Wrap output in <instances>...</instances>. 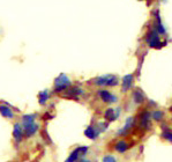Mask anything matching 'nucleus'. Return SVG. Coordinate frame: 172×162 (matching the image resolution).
I'll use <instances>...</instances> for the list:
<instances>
[{"mask_svg":"<svg viewBox=\"0 0 172 162\" xmlns=\"http://www.w3.org/2000/svg\"><path fill=\"white\" fill-rule=\"evenodd\" d=\"M70 86H72V81L70 79L67 75H66L65 73H61V74H59L56 79H54V93L57 94H60V93H64L66 89L70 88Z\"/></svg>","mask_w":172,"mask_h":162,"instance_id":"obj_1","label":"nucleus"},{"mask_svg":"<svg viewBox=\"0 0 172 162\" xmlns=\"http://www.w3.org/2000/svg\"><path fill=\"white\" fill-rule=\"evenodd\" d=\"M94 85L98 86V87H115L119 85V79L117 75L106 74V75L96 78L94 80Z\"/></svg>","mask_w":172,"mask_h":162,"instance_id":"obj_2","label":"nucleus"},{"mask_svg":"<svg viewBox=\"0 0 172 162\" xmlns=\"http://www.w3.org/2000/svg\"><path fill=\"white\" fill-rule=\"evenodd\" d=\"M146 42L148 43V45L150 48L154 49H161L163 45H165L166 43H162L160 40V34L156 31L155 29H150L149 31L146 34V37H144Z\"/></svg>","mask_w":172,"mask_h":162,"instance_id":"obj_3","label":"nucleus"},{"mask_svg":"<svg viewBox=\"0 0 172 162\" xmlns=\"http://www.w3.org/2000/svg\"><path fill=\"white\" fill-rule=\"evenodd\" d=\"M83 94H84V90L82 88L76 87V86H74V87L70 86V88H67L64 92L62 97H66V98H78L79 96H81Z\"/></svg>","mask_w":172,"mask_h":162,"instance_id":"obj_4","label":"nucleus"},{"mask_svg":"<svg viewBox=\"0 0 172 162\" xmlns=\"http://www.w3.org/2000/svg\"><path fill=\"white\" fill-rule=\"evenodd\" d=\"M97 94H98V96L101 97V100L104 103L112 104V103H115V102L118 101V97L115 96V95H113V94H111L106 89H101V90L97 92Z\"/></svg>","mask_w":172,"mask_h":162,"instance_id":"obj_5","label":"nucleus"},{"mask_svg":"<svg viewBox=\"0 0 172 162\" xmlns=\"http://www.w3.org/2000/svg\"><path fill=\"white\" fill-rule=\"evenodd\" d=\"M23 127L21 125L20 123H14V125H13V138H14V140L16 144H20L22 141V139H23Z\"/></svg>","mask_w":172,"mask_h":162,"instance_id":"obj_6","label":"nucleus"},{"mask_svg":"<svg viewBox=\"0 0 172 162\" xmlns=\"http://www.w3.org/2000/svg\"><path fill=\"white\" fill-rule=\"evenodd\" d=\"M38 131H39V124L36 123V122H34V123L29 124V125L23 126V133H25V136L27 138L34 137Z\"/></svg>","mask_w":172,"mask_h":162,"instance_id":"obj_7","label":"nucleus"},{"mask_svg":"<svg viewBox=\"0 0 172 162\" xmlns=\"http://www.w3.org/2000/svg\"><path fill=\"white\" fill-rule=\"evenodd\" d=\"M150 118H152V113L144 110L140 115V126L143 129H148L150 126Z\"/></svg>","mask_w":172,"mask_h":162,"instance_id":"obj_8","label":"nucleus"},{"mask_svg":"<svg viewBox=\"0 0 172 162\" xmlns=\"http://www.w3.org/2000/svg\"><path fill=\"white\" fill-rule=\"evenodd\" d=\"M133 81H134V75L133 74H126L123 78V83H121V90L124 93L129 90L133 87Z\"/></svg>","mask_w":172,"mask_h":162,"instance_id":"obj_9","label":"nucleus"},{"mask_svg":"<svg viewBox=\"0 0 172 162\" xmlns=\"http://www.w3.org/2000/svg\"><path fill=\"white\" fill-rule=\"evenodd\" d=\"M0 115L5 118H8V119H13L15 117L14 111L6 104H0Z\"/></svg>","mask_w":172,"mask_h":162,"instance_id":"obj_10","label":"nucleus"},{"mask_svg":"<svg viewBox=\"0 0 172 162\" xmlns=\"http://www.w3.org/2000/svg\"><path fill=\"white\" fill-rule=\"evenodd\" d=\"M99 130L96 129V127H94L93 125L88 126L86 130H84V136H86L87 138H89V139H91V140H95L96 138L99 136Z\"/></svg>","mask_w":172,"mask_h":162,"instance_id":"obj_11","label":"nucleus"},{"mask_svg":"<svg viewBox=\"0 0 172 162\" xmlns=\"http://www.w3.org/2000/svg\"><path fill=\"white\" fill-rule=\"evenodd\" d=\"M133 125H134V118L128 117L127 118L126 123H125V125L118 131V134L119 136H125V134H127V132L133 127Z\"/></svg>","mask_w":172,"mask_h":162,"instance_id":"obj_12","label":"nucleus"},{"mask_svg":"<svg viewBox=\"0 0 172 162\" xmlns=\"http://www.w3.org/2000/svg\"><path fill=\"white\" fill-rule=\"evenodd\" d=\"M36 117H37L36 113H25V115H23L22 118H21V121H22L21 122V125H22V127L31 124L34 122H36Z\"/></svg>","mask_w":172,"mask_h":162,"instance_id":"obj_13","label":"nucleus"},{"mask_svg":"<svg viewBox=\"0 0 172 162\" xmlns=\"http://www.w3.org/2000/svg\"><path fill=\"white\" fill-rule=\"evenodd\" d=\"M49 98H50V92L48 89H44V90H42V92L38 93V103H39V105H42V107L46 105V103L49 101Z\"/></svg>","mask_w":172,"mask_h":162,"instance_id":"obj_14","label":"nucleus"},{"mask_svg":"<svg viewBox=\"0 0 172 162\" xmlns=\"http://www.w3.org/2000/svg\"><path fill=\"white\" fill-rule=\"evenodd\" d=\"M144 100H146V96L141 89H135L133 92V101L135 102L136 104H142Z\"/></svg>","mask_w":172,"mask_h":162,"instance_id":"obj_15","label":"nucleus"},{"mask_svg":"<svg viewBox=\"0 0 172 162\" xmlns=\"http://www.w3.org/2000/svg\"><path fill=\"white\" fill-rule=\"evenodd\" d=\"M115 150L118 152V153H125L127 150H128V144H127L125 140H119L115 146Z\"/></svg>","mask_w":172,"mask_h":162,"instance_id":"obj_16","label":"nucleus"},{"mask_svg":"<svg viewBox=\"0 0 172 162\" xmlns=\"http://www.w3.org/2000/svg\"><path fill=\"white\" fill-rule=\"evenodd\" d=\"M80 158V148H75V150L70 154V156L66 159L65 162H76Z\"/></svg>","mask_w":172,"mask_h":162,"instance_id":"obj_17","label":"nucleus"},{"mask_svg":"<svg viewBox=\"0 0 172 162\" xmlns=\"http://www.w3.org/2000/svg\"><path fill=\"white\" fill-rule=\"evenodd\" d=\"M104 117L106 118L109 122L115 121V119H117V116H115V109H112V108H109V109L105 110V112H104Z\"/></svg>","mask_w":172,"mask_h":162,"instance_id":"obj_18","label":"nucleus"},{"mask_svg":"<svg viewBox=\"0 0 172 162\" xmlns=\"http://www.w3.org/2000/svg\"><path fill=\"white\" fill-rule=\"evenodd\" d=\"M163 117H164V113H163V111H161V110H155V111H152V118L157 122H160Z\"/></svg>","mask_w":172,"mask_h":162,"instance_id":"obj_19","label":"nucleus"},{"mask_svg":"<svg viewBox=\"0 0 172 162\" xmlns=\"http://www.w3.org/2000/svg\"><path fill=\"white\" fill-rule=\"evenodd\" d=\"M103 162H117V159L113 155H105L103 158Z\"/></svg>","mask_w":172,"mask_h":162,"instance_id":"obj_20","label":"nucleus"},{"mask_svg":"<svg viewBox=\"0 0 172 162\" xmlns=\"http://www.w3.org/2000/svg\"><path fill=\"white\" fill-rule=\"evenodd\" d=\"M162 137H163L164 139H166L168 141L172 142V132H168V131H164L163 134H162Z\"/></svg>","mask_w":172,"mask_h":162,"instance_id":"obj_21","label":"nucleus"},{"mask_svg":"<svg viewBox=\"0 0 172 162\" xmlns=\"http://www.w3.org/2000/svg\"><path fill=\"white\" fill-rule=\"evenodd\" d=\"M80 148V156H83L88 153V147L87 146H82V147H79Z\"/></svg>","mask_w":172,"mask_h":162,"instance_id":"obj_22","label":"nucleus"},{"mask_svg":"<svg viewBox=\"0 0 172 162\" xmlns=\"http://www.w3.org/2000/svg\"><path fill=\"white\" fill-rule=\"evenodd\" d=\"M80 162H91V161H90V160H87V159H82Z\"/></svg>","mask_w":172,"mask_h":162,"instance_id":"obj_23","label":"nucleus"}]
</instances>
